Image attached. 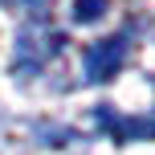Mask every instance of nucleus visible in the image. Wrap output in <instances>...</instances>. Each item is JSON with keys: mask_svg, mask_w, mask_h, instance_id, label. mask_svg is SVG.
Returning a JSON list of instances; mask_svg holds the SVG:
<instances>
[{"mask_svg": "<svg viewBox=\"0 0 155 155\" xmlns=\"http://www.w3.org/2000/svg\"><path fill=\"white\" fill-rule=\"evenodd\" d=\"M102 4L106 0H78V21H94V16H102Z\"/></svg>", "mask_w": 155, "mask_h": 155, "instance_id": "nucleus-3", "label": "nucleus"}, {"mask_svg": "<svg viewBox=\"0 0 155 155\" xmlns=\"http://www.w3.org/2000/svg\"><path fill=\"white\" fill-rule=\"evenodd\" d=\"M12 4H21V8H29V12H41V8H45L49 0H12Z\"/></svg>", "mask_w": 155, "mask_h": 155, "instance_id": "nucleus-4", "label": "nucleus"}, {"mask_svg": "<svg viewBox=\"0 0 155 155\" xmlns=\"http://www.w3.org/2000/svg\"><path fill=\"white\" fill-rule=\"evenodd\" d=\"M57 45H61L57 33H49V29H29L21 41H16V61H21V70H41V65L57 53Z\"/></svg>", "mask_w": 155, "mask_h": 155, "instance_id": "nucleus-1", "label": "nucleus"}, {"mask_svg": "<svg viewBox=\"0 0 155 155\" xmlns=\"http://www.w3.org/2000/svg\"><path fill=\"white\" fill-rule=\"evenodd\" d=\"M123 53H127V41L123 37H102L98 45L86 49V78H90V82L110 78L118 70V61H123Z\"/></svg>", "mask_w": 155, "mask_h": 155, "instance_id": "nucleus-2", "label": "nucleus"}]
</instances>
